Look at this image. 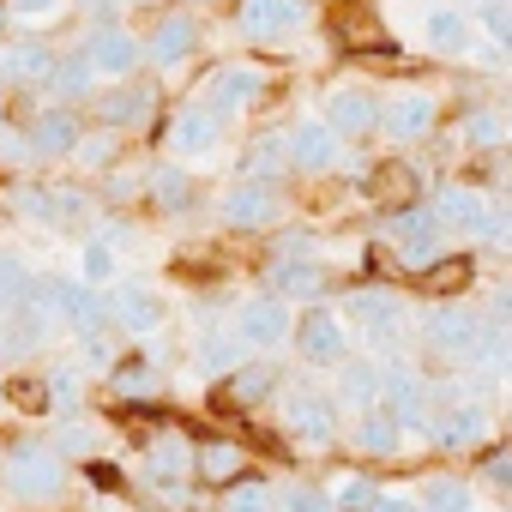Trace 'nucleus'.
<instances>
[{"instance_id":"nucleus-39","label":"nucleus","mask_w":512,"mask_h":512,"mask_svg":"<svg viewBox=\"0 0 512 512\" xmlns=\"http://www.w3.org/2000/svg\"><path fill=\"white\" fill-rule=\"evenodd\" d=\"M13 410H31V416H43V410H55V392H49V380H13Z\"/></svg>"},{"instance_id":"nucleus-9","label":"nucleus","mask_w":512,"mask_h":512,"mask_svg":"<svg viewBox=\"0 0 512 512\" xmlns=\"http://www.w3.org/2000/svg\"><path fill=\"white\" fill-rule=\"evenodd\" d=\"M151 109H157V91H151V85H139V79H121V85L97 103V115H103V127H109V133L145 127V121H151Z\"/></svg>"},{"instance_id":"nucleus-8","label":"nucleus","mask_w":512,"mask_h":512,"mask_svg":"<svg viewBox=\"0 0 512 512\" xmlns=\"http://www.w3.org/2000/svg\"><path fill=\"white\" fill-rule=\"evenodd\" d=\"M332 37H338V49H350V55H368V49H374V55H392L386 25H380L368 7H356V0L332 13Z\"/></svg>"},{"instance_id":"nucleus-19","label":"nucleus","mask_w":512,"mask_h":512,"mask_svg":"<svg viewBox=\"0 0 512 512\" xmlns=\"http://www.w3.org/2000/svg\"><path fill=\"white\" fill-rule=\"evenodd\" d=\"M368 199H374L380 211H404V205H416V169H404V163H380V169H368Z\"/></svg>"},{"instance_id":"nucleus-12","label":"nucleus","mask_w":512,"mask_h":512,"mask_svg":"<svg viewBox=\"0 0 512 512\" xmlns=\"http://www.w3.org/2000/svg\"><path fill=\"white\" fill-rule=\"evenodd\" d=\"M260 91H266V73L260 67H223L217 79H211V115L223 121V115H241L247 103H260Z\"/></svg>"},{"instance_id":"nucleus-28","label":"nucleus","mask_w":512,"mask_h":512,"mask_svg":"<svg viewBox=\"0 0 512 512\" xmlns=\"http://www.w3.org/2000/svg\"><path fill=\"white\" fill-rule=\"evenodd\" d=\"M398 440H404V428L374 404V410H362V428H356V446L368 452V458H398Z\"/></svg>"},{"instance_id":"nucleus-31","label":"nucleus","mask_w":512,"mask_h":512,"mask_svg":"<svg viewBox=\"0 0 512 512\" xmlns=\"http://www.w3.org/2000/svg\"><path fill=\"white\" fill-rule=\"evenodd\" d=\"M488 434V416L470 410V404H446V422H440V440L446 446H476Z\"/></svg>"},{"instance_id":"nucleus-47","label":"nucleus","mask_w":512,"mask_h":512,"mask_svg":"<svg viewBox=\"0 0 512 512\" xmlns=\"http://www.w3.org/2000/svg\"><path fill=\"white\" fill-rule=\"evenodd\" d=\"M374 494H380V488H368L362 476H350V482L338 488V506H344V512H368V506H374Z\"/></svg>"},{"instance_id":"nucleus-55","label":"nucleus","mask_w":512,"mask_h":512,"mask_svg":"<svg viewBox=\"0 0 512 512\" xmlns=\"http://www.w3.org/2000/svg\"><path fill=\"white\" fill-rule=\"evenodd\" d=\"M482 7H488V0H482Z\"/></svg>"},{"instance_id":"nucleus-37","label":"nucleus","mask_w":512,"mask_h":512,"mask_svg":"<svg viewBox=\"0 0 512 512\" xmlns=\"http://www.w3.org/2000/svg\"><path fill=\"white\" fill-rule=\"evenodd\" d=\"M61 308H67V320H73L79 332H97V326H103V302H97L91 290H79V284L67 290V302H61Z\"/></svg>"},{"instance_id":"nucleus-42","label":"nucleus","mask_w":512,"mask_h":512,"mask_svg":"<svg viewBox=\"0 0 512 512\" xmlns=\"http://www.w3.org/2000/svg\"><path fill=\"white\" fill-rule=\"evenodd\" d=\"M61 7H67V0H13L7 19H19V25H49V19H61Z\"/></svg>"},{"instance_id":"nucleus-10","label":"nucleus","mask_w":512,"mask_h":512,"mask_svg":"<svg viewBox=\"0 0 512 512\" xmlns=\"http://www.w3.org/2000/svg\"><path fill=\"white\" fill-rule=\"evenodd\" d=\"M326 127H332L338 139H362V133H374V127H380V103H374L368 91L344 85V91H332V97H326Z\"/></svg>"},{"instance_id":"nucleus-30","label":"nucleus","mask_w":512,"mask_h":512,"mask_svg":"<svg viewBox=\"0 0 512 512\" xmlns=\"http://www.w3.org/2000/svg\"><path fill=\"white\" fill-rule=\"evenodd\" d=\"M338 398H344V404H356V410H374V404H380V368L350 362V368H344V380H338Z\"/></svg>"},{"instance_id":"nucleus-15","label":"nucleus","mask_w":512,"mask_h":512,"mask_svg":"<svg viewBox=\"0 0 512 512\" xmlns=\"http://www.w3.org/2000/svg\"><path fill=\"white\" fill-rule=\"evenodd\" d=\"M296 344H302V356H308L314 368H338V362H344V326H338L326 308H314V314L296 326Z\"/></svg>"},{"instance_id":"nucleus-14","label":"nucleus","mask_w":512,"mask_h":512,"mask_svg":"<svg viewBox=\"0 0 512 512\" xmlns=\"http://www.w3.org/2000/svg\"><path fill=\"white\" fill-rule=\"evenodd\" d=\"M284 157H290L296 169H314V175H320V169L338 163V133H332L326 121H302V127L284 139Z\"/></svg>"},{"instance_id":"nucleus-23","label":"nucleus","mask_w":512,"mask_h":512,"mask_svg":"<svg viewBox=\"0 0 512 512\" xmlns=\"http://www.w3.org/2000/svg\"><path fill=\"white\" fill-rule=\"evenodd\" d=\"M320 284H326V272L314 260H278L272 266V296L278 302H308V296H320Z\"/></svg>"},{"instance_id":"nucleus-6","label":"nucleus","mask_w":512,"mask_h":512,"mask_svg":"<svg viewBox=\"0 0 512 512\" xmlns=\"http://www.w3.org/2000/svg\"><path fill=\"white\" fill-rule=\"evenodd\" d=\"M278 187L272 181H241V187H229L223 193V223H235V229H266V223H278Z\"/></svg>"},{"instance_id":"nucleus-41","label":"nucleus","mask_w":512,"mask_h":512,"mask_svg":"<svg viewBox=\"0 0 512 512\" xmlns=\"http://www.w3.org/2000/svg\"><path fill=\"white\" fill-rule=\"evenodd\" d=\"M151 193H157V205H163V211H181V205L193 199V187H187V175H181V169H163V175L151 181Z\"/></svg>"},{"instance_id":"nucleus-29","label":"nucleus","mask_w":512,"mask_h":512,"mask_svg":"<svg viewBox=\"0 0 512 512\" xmlns=\"http://www.w3.org/2000/svg\"><path fill=\"white\" fill-rule=\"evenodd\" d=\"M187 470H193V446H187L181 434H163V440L151 446V476H157V482H181Z\"/></svg>"},{"instance_id":"nucleus-3","label":"nucleus","mask_w":512,"mask_h":512,"mask_svg":"<svg viewBox=\"0 0 512 512\" xmlns=\"http://www.w3.org/2000/svg\"><path fill=\"white\" fill-rule=\"evenodd\" d=\"M85 61H91V73H103V79H133L139 73V37L133 31H121V25H97L91 37H85V49H79Z\"/></svg>"},{"instance_id":"nucleus-27","label":"nucleus","mask_w":512,"mask_h":512,"mask_svg":"<svg viewBox=\"0 0 512 512\" xmlns=\"http://www.w3.org/2000/svg\"><path fill=\"white\" fill-rule=\"evenodd\" d=\"M109 314H115V326H127V332H157V326H163V302H157L151 290H121Z\"/></svg>"},{"instance_id":"nucleus-2","label":"nucleus","mask_w":512,"mask_h":512,"mask_svg":"<svg viewBox=\"0 0 512 512\" xmlns=\"http://www.w3.org/2000/svg\"><path fill=\"white\" fill-rule=\"evenodd\" d=\"M302 25H308V0H241L247 43H290Z\"/></svg>"},{"instance_id":"nucleus-54","label":"nucleus","mask_w":512,"mask_h":512,"mask_svg":"<svg viewBox=\"0 0 512 512\" xmlns=\"http://www.w3.org/2000/svg\"><path fill=\"white\" fill-rule=\"evenodd\" d=\"M133 7H151V0H133Z\"/></svg>"},{"instance_id":"nucleus-46","label":"nucleus","mask_w":512,"mask_h":512,"mask_svg":"<svg viewBox=\"0 0 512 512\" xmlns=\"http://www.w3.org/2000/svg\"><path fill=\"white\" fill-rule=\"evenodd\" d=\"M229 512H278V506H272V494H266L260 482H241L235 500H229Z\"/></svg>"},{"instance_id":"nucleus-4","label":"nucleus","mask_w":512,"mask_h":512,"mask_svg":"<svg viewBox=\"0 0 512 512\" xmlns=\"http://www.w3.org/2000/svg\"><path fill=\"white\" fill-rule=\"evenodd\" d=\"M476 332H482V320H476L470 308H434V314L422 320V338H428V350H434V356H446V362H470V350H476Z\"/></svg>"},{"instance_id":"nucleus-49","label":"nucleus","mask_w":512,"mask_h":512,"mask_svg":"<svg viewBox=\"0 0 512 512\" xmlns=\"http://www.w3.org/2000/svg\"><path fill=\"white\" fill-rule=\"evenodd\" d=\"M115 392H151V368H145V362L115 368Z\"/></svg>"},{"instance_id":"nucleus-48","label":"nucleus","mask_w":512,"mask_h":512,"mask_svg":"<svg viewBox=\"0 0 512 512\" xmlns=\"http://www.w3.org/2000/svg\"><path fill=\"white\" fill-rule=\"evenodd\" d=\"M482 25H488L494 43H512V13H506V0H488V7H482Z\"/></svg>"},{"instance_id":"nucleus-38","label":"nucleus","mask_w":512,"mask_h":512,"mask_svg":"<svg viewBox=\"0 0 512 512\" xmlns=\"http://www.w3.org/2000/svg\"><path fill=\"white\" fill-rule=\"evenodd\" d=\"M79 272H85V284H109V278H115V247H109V241H91V247L79 253Z\"/></svg>"},{"instance_id":"nucleus-43","label":"nucleus","mask_w":512,"mask_h":512,"mask_svg":"<svg viewBox=\"0 0 512 512\" xmlns=\"http://www.w3.org/2000/svg\"><path fill=\"white\" fill-rule=\"evenodd\" d=\"M115 139H121V133H109V127H103L97 139H79V145H73V157H79V163H91V169H103V163L115 157Z\"/></svg>"},{"instance_id":"nucleus-11","label":"nucleus","mask_w":512,"mask_h":512,"mask_svg":"<svg viewBox=\"0 0 512 512\" xmlns=\"http://www.w3.org/2000/svg\"><path fill=\"white\" fill-rule=\"evenodd\" d=\"M350 314H356V326H362L374 344H392V338L404 332V302L386 296V290H356V296H350Z\"/></svg>"},{"instance_id":"nucleus-52","label":"nucleus","mask_w":512,"mask_h":512,"mask_svg":"<svg viewBox=\"0 0 512 512\" xmlns=\"http://www.w3.org/2000/svg\"><path fill=\"white\" fill-rule=\"evenodd\" d=\"M368 512H422L416 500H404V494H374V506Z\"/></svg>"},{"instance_id":"nucleus-20","label":"nucleus","mask_w":512,"mask_h":512,"mask_svg":"<svg viewBox=\"0 0 512 512\" xmlns=\"http://www.w3.org/2000/svg\"><path fill=\"white\" fill-rule=\"evenodd\" d=\"M284 416H290V428H296L302 440H314V446H326V440H332V428H338L332 398H314V392H296V398L284 404Z\"/></svg>"},{"instance_id":"nucleus-45","label":"nucleus","mask_w":512,"mask_h":512,"mask_svg":"<svg viewBox=\"0 0 512 512\" xmlns=\"http://www.w3.org/2000/svg\"><path fill=\"white\" fill-rule=\"evenodd\" d=\"M428 260H440V229H434V235H410V241H404V266H410V272H422Z\"/></svg>"},{"instance_id":"nucleus-16","label":"nucleus","mask_w":512,"mask_h":512,"mask_svg":"<svg viewBox=\"0 0 512 512\" xmlns=\"http://www.w3.org/2000/svg\"><path fill=\"white\" fill-rule=\"evenodd\" d=\"M434 115H440V109H434V97H428V91H404V97L386 109V121H380V127H386L398 145H410V139H428V133H434Z\"/></svg>"},{"instance_id":"nucleus-17","label":"nucleus","mask_w":512,"mask_h":512,"mask_svg":"<svg viewBox=\"0 0 512 512\" xmlns=\"http://www.w3.org/2000/svg\"><path fill=\"white\" fill-rule=\"evenodd\" d=\"M193 49H199V25H193V19H163V25H157V37H151V43H139V55H151L157 67H181Z\"/></svg>"},{"instance_id":"nucleus-1","label":"nucleus","mask_w":512,"mask_h":512,"mask_svg":"<svg viewBox=\"0 0 512 512\" xmlns=\"http://www.w3.org/2000/svg\"><path fill=\"white\" fill-rule=\"evenodd\" d=\"M7 488H13L19 500H55V494L67 488V464H61L49 446H19V452L7 458Z\"/></svg>"},{"instance_id":"nucleus-35","label":"nucleus","mask_w":512,"mask_h":512,"mask_svg":"<svg viewBox=\"0 0 512 512\" xmlns=\"http://www.w3.org/2000/svg\"><path fill=\"white\" fill-rule=\"evenodd\" d=\"M422 512H470V494H464V482H452V476H434V482L422 488Z\"/></svg>"},{"instance_id":"nucleus-53","label":"nucleus","mask_w":512,"mask_h":512,"mask_svg":"<svg viewBox=\"0 0 512 512\" xmlns=\"http://www.w3.org/2000/svg\"><path fill=\"white\" fill-rule=\"evenodd\" d=\"M0 31H7V13H0Z\"/></svg>"},{"instance_id":"nucleus-44","label":"nucleus","mask_w":512,"mask_h":512,"mask_svg":"<svg viewBox=\"0 0 512 512\" xmlns=\"http://www.w3.org/2000/svg\"><path fill=\"white\" fill-rule=\"evenodd\" d=\"M247 169L253 175H278L284 169V139H260V145L247 151Z\"/></svg>"},{"instance_id":"nucleus-18","label":"nucleus","mask_w":512,"mask_h":512,"mask_svg":"<svg viewBox=\"0 0 512 512\" xmlns=\"http://www.w3.org/2000/svg\"><path fill=\"white\" fill-rule=\"evenodd\" d=\"M470 278H476V266L464 260V253H440V260H428V266L416 272V290H422V296H464Z\"/></svg>"},{"instance_id":"nucleus-7","label":"nucleus","mask_w":512,"mask_h":512,"mask_svg":"<svg viewBox=\"0 0 512 512\" xmlns=\"http://www.w3.org/2000/svg\"><path fill=\"white\" fill-rule=\"evenodd\" d=\"M272 386H278V374H272V362H241V368H229L223 374V386H217V410H253L260 398H272Z\"/></svg>"},{"instance_id":"nucleus-26","label":"nucleus","mask_w":512,"mask_h":512,"mask_svg":"<svg viewBox=\"0 0 512 512\" xmlns=\"http://www.w3.org/2000/svg\"><path fill=\"white\" fill-rule=\"evenodd\" d=\"M422 31H428V49H434V55H464V49H470V19H464L458 7H434Z\"/></svg>"},{"instance_id":"nucleus-5","label":"nucleus","mask_w":512,"mask_h":512,"mask_svg":"<svg viewBox=\"0 0 512 512\" xmlns=\"http://www.w3.org/2000/svg\"><path fill=\"white\" fill-rule=\"evenodd\" d=\"M296 332V320H290V302H278V296H266V302H247L241 308V350H278L284 338Z\"/></svg>"},{"instance_id":"nucleus-13","label":"nucleus","mask_w":512,"mask_h":512,"mask_svg":"<svg viewBox=\"0 0 512 512\" xmlns=\"http://www.w3.org/2000/svg\"><path fill=\"white\" fill-rule=\"evenodd\" d=\"M217 139H223V121H217L211 109H181L175 127H169V151H175L181 163H187V157H211Z\"/></svg>"},{"instance_id":"nucleus-25","label":"nucleus","mask_w":512,"mask_h":512,"mask_svg":"<svg viewBox=\"0 0 512 512\" xmlns=\"http://www.w3.org/2000/svg\"><path fill=\"white\" fill-rule=\"evenodd\" d=\"M193 470H199L205 482H235V476L247 470V452H241L235 440H205V446H193Z\"/></svg>"},{"instance_id":"nucleus-22","label":"nucleus","mask_w":512,"mask_h":512,"mask_svg":"<svg viewBox=\"0 0 512 512\" xmlns=\"http://www.w3.org/2000/svg\"><path fill=\"white\" fill-rule=\"evenodd\" d=\"M488 199L482 193H470V187H452V193H440V229H464V235H482V223H488Z\"/></svg>"},{"instance_id":"nucleus-33","label":"nucleus","mask_w":512,"mask_h":512,"mask_svg":"<svg viewBox=\"0 0 512 512\" xmlns=\"http://www.w3.org/2000/svg\"><path fill=\"white\" fill-rule=\"evenodd\" d=\"M91 79H97V73H91V61H85L79 49H73V55H67L61 67H49V85H55V91L67 97V103H73V97H85V91H91Z\"/></svg>"},{"instance_id":"nucleus-50","label":"nucleus","mask_w":512,"mask_h":512,"mask_svg":"<svg viewBox=\"0 0 512 512\" xmlns=\"http://www.w3.org/2000/svg\"><path fill=\"white\" fill-rule=\"evenodd\" d=\"M19 205H25V217H37V223H55V211H49V187H31Z\"/></svg>"},{"instance_id":"nucleus-32","label":"nucleus","mask_w":512,"mask_h":512,"mask_svg":"<svg viewBox=\"0 0 512 512\" xmlns=\"http://www.w3.org/2000/svg\"><path fill=\"white\" fill-rule=\"evenodd\" d=\"M7 79H19V85H37V79H49V67H55V55L43 49V43H25V49H13L7 61Z\"/></svg>"},{"instance_id":"nucleus-40","label":"nucleus","mask_w":512,"mask_h":512,"mask_svg":"<svg viewBox=\"0 0 512 512\" xmlns=\"http://www.w3.org/2000/svg\"><path fill=\"white\" fill-rule=\"evenodd\" d=\"M25 284H31V278H25L19 260H0V320H7V314L25 302Z\"/></svg>"},{"instance_id":"nucleus-34","label":"nucleus","mask_w":512,"mask_h":512,"mask_svg":"<svg viewBox=\"0 0 512 512\" xmlns=\"http://www.w3.org/2000/svg\"><path fill=\"white\" fill-rule=\"evenodd\" d=\"M500 139H506V121H500L494 109H470V115H464V145H476V151H500Z\"/></svg>"},{"instance_id":"nucleus-21","label":"nucleus","mask_w":512,"mask_h":512,"mask_svg":"<svg viewBox=\"0 0 512 512\" xmlns=\"http://www.w3.org/2000/svg\"><path fill=\"white\" fill-rule=\"evenodd\" d=\"M31 151H43V157H73V145H79V115H67V109H49V115H37V127H31V139H25Z\"/></svg>"},{"instance_id":"nucleus-51","label":"nucleus","mask_w":512,"mask_h":512,"mask_svg":"<svg viewBox=\"0 0 512 512\" xmlns=\"http://www.w3.org/2000/svg\"><path fill=\"white\" fill-rule=\"evenodd\" d=\"M284 512H332V500H326V494H290Z\"/></svg>"},{"instance_id":"nucleus-24","label":"nucleus","mask_w":512,"mask_h":512,"mask_svg":"<svg viewBox=\"0 0 512 512\" xmlns=\"http://www.w3.org/2000/svg\"><path fill=\"white\" fill-rule=\"evenodd\" d=\"M380 404H392L386 416L404 428V422H422V410H428V386L422 380H410V374H386L380 380Z\"/></svg>"},{"instance_id":"nucleus-36","label":"nucleus","mask_w":512,"mask_h":512,"mask_svg":"<svg viewBox=\"0 0 512 512\" xmlns=\"http://www.w3.org/2000/svg\"><path fill=\"white\" fill-rule=\"evenodd\" d=\"M199 368H205V374L241 368V338H205V344H199Z\"/></svg>"}]
</instances>
